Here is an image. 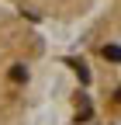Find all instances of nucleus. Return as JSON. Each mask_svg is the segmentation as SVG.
Wrapping results in <instances>:
<instances>
[]
</instances>
